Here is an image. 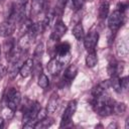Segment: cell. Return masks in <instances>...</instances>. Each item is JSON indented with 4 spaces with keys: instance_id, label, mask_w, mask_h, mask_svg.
<instances>
[{
    "instance_id": "obj_1",
    "label": "cell",
    "mask_w": 129,
    "mask_h": 129,
    "mask_svg": "<svg viewBox=\"0 0 129 129\" xmlns=\"http://www.w3.org/2000/svg\"><path fill=\"white\" fill-rule=\"evenodd\" d=\"M21 101V95L20 92L18 90H16L15 88H11L8 90L7 95H6V104L7 107L13 112L17 109L18 105L20 104Z\"/></svg>"
},
{
    "instance_id": "obj_2",
    "label": "cell",
    "mask_w": 129,
    "mask_h": 129,
    "mask_svg": "<svg viewBox=\"0 0 129 129\" xmlns=\"http://www.w3.org/2000/svg\"><path fill=\"white\" fill-rule=\"evenodd\" d=\"M25 16V4H13L9 13L8 20L13 22L14 24L20 22Z\"/></svg>"
},
{
    "instance_id": "obj_3",
    "label": "cell",
    "mask_w": 129,
    "mask_h": 129,
    "mask_svg": "<svg viewBox=\"0 0 129 129\" xmlns=\"http://www.w3.org/2000/svg\"><path fill=\"white\" fill-rule=\"evenodd\" d=\"M76 110H77V101H76V100H73V101H71V102L68 104V106H67V108H66V110H64V112H63V114H62V116H61L60 127L67 126V125L71 122L72 117H73V115L75 114Z\"/></svg>"
},
{
    "instance_id": "obj_4",
    "label": "cell",
    "mask_w": 129,
    "mask_h": 129,
    "mask_svg": "<svg viewBox=\"0 0 129 129\" xmlns=\"http://www.w3.org/2000/svg\"><path fill=\"white\" fill-rule=\"evenodd\" d=\"M122 21H123V14L117 9L110 14L108 18V26L112 31H116L121 26Z\"/></svg>"
},
{
    "instance_id": "obj_5",
    "label": "cell",
    "mask_w": 129,
    "mask_h": 129,
    "mask_svg": "<svg viewBox=\"0 0 129 129\" xmlns=\"http://www.w3.org/2000/svg\"><path fill=\"white\" fill-rule=\"evenodd\" d=\"M99 40V33L96 31L90 32L84 39V46L88 51H92L95 49Z\"/></svg>"
},
{
    "instance_id": "obj_6",
    "label": "cell",
    "mask_w": 129,
    "mask_h": 129,
    "mask_svg": "<svg viewBox=\"0 0 129 129\" xmlns=\"http://www.w3.org/2000/svg\"><path fill=\"white\" fill-rule=\"evenodd\" d=\"M14 29H15V24L9 20H6L0 23V36L8 37L14 32Z\"/></svg>"
},
{
    "instance_id": "obj_7",
    "label": "cell",
    "mask_w": 129,
    "mask_h": 129,
    "mask_svg": "<svg viewBox=\"0 0 129 129\" xmlns=\"http://www.w3.org/2000/svg\"><path fill=\"white\" fill-rule=\"evenodd\" d=\"M66 31H67V26L63 24V22L58 21V22L55 24V26H54V28H53V30H52V32H51L50 39L53 40V41L58 40V39L66 33Z\"/></svg>"
},
{
    "instance_id": "obj_8",
    "label": "cell",
    "mask_w": 129,
    "mask_h": 129,
    "mask_svg": "<svg viewBox=\"0 0 129 129\" xmlns=\"http://www.w3.org/2000/svg\"><path fill=\"white\" fill-rule=\"evenodd\" d=\"M33 69V59L32 58H27L24 62H22L20 70H19V74L22 78H27L30 76L31 72Z\"/></svg>"
},
{
    "instance_id": "obj_9",
    "label": "cell",
    "mask_w": 129,
    "mask_h": 129,
    "mask_svg": "<svg viewBox=\"0 0 129 129\" xmlns=\"http://www.w3.org/2000/svg\"><path fill=\"white\" fill-rule=\"evenodd\" d=\"M61 68H62V64L59 62V60H58L56 57L51 58V59L48 61V63H47V70H48V72H49L52 76L58 75V73L60 72Z\"/></svg>"
},
{
    "instance_id": "obj_10",
    "label": "cell",
    "mask_w": 129,
    "mask_h": 129,
    "mask_svg": "<svg viewBox=\"0 0 129 129\" xmlns=\"http://www.w3.org/2000/svg\"><path fill=\"white\" fill-rule=\"evenodd\" d=\"M43 28H44V26H43L42 22L33 23V24H31V25L29 26L28 31H27V34L30 36L31 39H33V38H35L36 36H38V35L42 32Z\"/></svg>"
},
{
    "instance_id": "obj_11",
    "label": "cell",
    "mask_w": 129,
    "mask_h": 129,
    "mask_svg": "<svg viewBox=\"0 0 129 129\" xmlns=\"http://www.w3.org/2000/svg\"><path fill=\"white\" fill-rule=\"evenodd\" d=\"M58 102H59L58 96H57L56 94L51 95V97L49 98V100H48V102H47L46 112H47V113H53V112L56 110L57 106H58Z\"/></svg>"
},
{
    "instance_id": "obj_12",
    "label": "cell",
    "mask_w": 129,
    "mask_h": 129,
    "mask_svg": "<svg viewBox=\"0 0 129 129\" xmlns=\"http://www.w3.org/2000/svg\"><path fill=\"white\" fill-rule=\"evenodd\" d=\"M78 73V68L76 64H71L70 67H68V69L66 70L64 74H63V80H66L67 82L72 81Z\"/></svg>"
},
{
    "instance_id": "obj_13",
    "label": "cell",
    "mask_w": 129,
    "mask_h": 129,
    "mask_svg": "<svg viewBox=\"0 0 129 129\" xmlns=\"http://www.w3.org/2000/svg\"><path fill=\"white\" fill-rule=\"evenodd\" d=\"M109 85H110V82H109V81H105V82H103V83L97 85V86L93 89V91H92L93 97H98V96L104 94L105 91H106V89L109 87Z\"/></svg>"
},
{
    "instance_id": "obj_14",
    "label": "cell",
    "mask_w": 129,
    "mask_h": 129,
    "mask_svg": "<svg viewBox=\"0 0 129 129\" xmlns=\"http://www.w3.org/2000/svg\"><path fill=\"white\" fill-rule=\"evenodd\" d=\"M98 61V57H97V53L95 50L89 51V53L86 56V64L88 68H93L97 64Z\"/></svg>"
},
{
    "instance_id": "obj_15",
    "label": "cell",
    "mask_w": 129,
    "mask_h": 129,
    "mask_svg": "<svg viewBox=\"0 0 129 129\" xmlns=\"http://www.w3.org/2000/svg\"><path fill=\"white\" fill-rule=\"evenodd\" d=\"M73 34H74V36L78 40H82L84 38L85 32H84V28H83V26H82L81 23H78V24L75 25V27L73 29Z\"/></svg>"
},
{
    "instance_id": "obj_16",
    "label": "cell",
    "mask_w": 129,
    "mask_h": 129,
    "mask_svg": "<svg viewBox=\"0 0 129 129\" xmlns=\"http://www.w3.org/2000/svg\"><path fill=\"white\" fill-rule=\"evenodd\" d=\"M109 13V4L108 2H103L99 7V17L101 19H104L108 16Z\"/></svg>"
},
{
    "instance_id": "obj_17",
    "label": "cell",
    "mask_w": 129,
    "mask_h": 129,
    "mask_svg": "<svg viewBox=\"0 0 129 129\" xmlns=\"http://www.w3.org/2000/svg\"><path fill=\"white\" fill-rule=\"evenodd\" d=\"M70 44L68 42H61L56 46V54H64L70 52Z\"/></svg>"
},
{
    "instance_id": "obj_18",
    "label": "cell",
    "mask_w": 129,
    "mask_h": 129,
    "mask_svg": "<svg viewBox=\"0 0 129 129\" xmlns=\"http://www.w3.org/2000/svg\"><path fill=\"white\" fill-rule=\"evenodd\" d=\"M37 84H38V86H39L40 88H42V89L47 88V86H48V84H49V80H48L47 76H46L45 74L41 73V74L39 75V77H38Z\"/></svg>"
},
{
    "instance_id": "obj_19",
    "label": "cell",
    "mask_w": 129,
    "mask_h": 129,
    "mask_svg": "<svg viewBox=\"0 0 129 129\" xmlns=\"http://www.w3.org/2000/svg\"><path fill=\"white\" fill-rule=\"evenodd\" d=\"M43 50H44V45H43V43H41V42L38 43V44L36 45L35 49H34V52H33L34 59L39 60L40 57H41V55L43 54Z\"/></svg>"
},
{
    "instance_id": "obj_20",
    "label": "cell",
    "mask_w": 129,
    "mask_h": 129,
    "mask_svg": "<svg viewBox=\"0 0 129 129\" xmlns=\"http://www.w3.org/2000/svg\"><path fill=\"white\" fill-rule=\"evenodd\" d=\"M125 111H126V105L124 103H114L113 113H117L119 115H122Z\"/></svg>"
},
{
    "instance_id": "obj_21",
    "label": "cell",
    "mask_w": 129,
    "mask_h": 129,
    "mask_svg": "<svg viewBox=\"0 0 129 129\" xmlns=\"http://www.w3.org/2000/svg\"><path fill=\"white\" fill-rule=\"evenodd\" d=\"M110 82V85L113 87V89L116 91V92H121V86H120V79L117 77V76H114L112 77V80L109 81Z\"/></svg>"
},
{
    "instance_id": "obj_22",
    "label": "cell",
    "mask_w": 129,
    "mask_h": 129,
    "mask_svg": "<svg viewBox=\"0 0 129 129\" xmlns=\"http://www.w3.org/2000/svg\"><path fill=\"white\" fill-rule=\"evenodd\" d=\"M52 19H53V13H51V12H50V13H47L46 16H45V18H44V20H43V22H42L43 26H44V27L49 26V24L51 23Z\"/></svg>"
},
{
    "instance_id": "obj_23",
    "label": "cell",
    "mask_w": 129,
    "mask_h": 129,
    "mask_svg": "<svg viewBox=\"0 0 129 129\" xmlns=\"http://www.w3.org/2000/svg\"><path fill=\"white\" fill-rule=\"evenodd\" d=\"M128 77H124L120 80V86H121V90L126 91L128 89Z\"/></svg>"
},
{
    "instance_id": "obj_24",
    "label": "cell",
    "mask_w": 129,
    "mask_h": 129,
    "mask_svg": "<svg viewBox=\"0 0 129 129\" xmlns=\"http://www.w3.org/2000/svg\"><path fill=\"white\" fill-rule=\"evenodd\" d=\"M72 2H73V5H74L75 9H80L83 5L84 0H72Z\"/></svg>"
},
{
    "instance_id": "obj_25",
    "label": "cell",
    "mask_w": 129,
    "mask_h": 129,
    "mask_svg": "<svg viewBox=\"0 0 129 129\" xmlns=\"http://www.w3.org/2000/svg\"><path fill=\"white\" fill-rule=\"evenodd\" d=\"M3 125H4V120H3V118L0 117V128L3 127Z\"/></svg>"
},
{
    "instance_id": "obj_26",
    "label": "cell",
    "mask_w": 129,
    "mask_h": 129,
    "mask_svg": "<svg viewBox=\"0 0 129 129\" xmlns=\"http://www.w3.org/2000/svg\"><path fill=\"white\" fill-rule=\"evenodd\" d=\"M27 1H28V0H19V2H20L21 4H26Z\"/></svg>"
},
{
    "instance_id": "obj_27",
    "label": "cell",
    "mask_w": 129,
    "mask_h": 129,
    "mask_svg": "<svg viewBox=\"0 0 129 129\" xmlns=\"http://www.w3.org/2000/svg\"><path fill=\"white\" fill-rule=\"evenodd\" d=\"M0 54H1V47H0Z\"/></svg>"
}]
</instances>
